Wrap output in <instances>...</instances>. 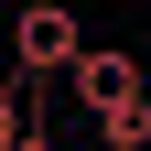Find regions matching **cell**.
<instances>
[{"instance_id": "1", "label": "cell", "mask_w": 151, "mask_h": 151, "mask_svg": "<svg viewBox=\"0 0 151 151\" xmlns=\"http://www.w3.org/2000/svg\"><path fill=\"white\" fill-rule=\"evenodd\" d=\"M76 54H86V22H76V0H22V11H11V65H22V86L65 76Z\"/></svg>"}, {"instance_id": "2", "label": "cell", "mask_w": 151, "mask_h": 151, "mask_svg": "<svg viewBox=\"0 0 151 151\" xmlns=\"http://www.w3.org/2000/svg\"><path fill=\"white\" fill-rule=\"evenodd\" d=\"M65 86L86 97V119H97V108H119V97H151V86H140V54H119V43H86V54L65 65Z\"/></svg>"}, {"instance_id": "5", "label": "cell", "mask_w": 151, "mask_h": 151, "mask_svg": "<svg viewBox=\"0 0 151 151\" xmlns=\"http://www.w3.org/2000/svg\"><path fill=\"white\" fill-rule=\"evenodd\" d=\"M22 151H65V140H54V129H22Z\"/></svg>"}, {"instance_id": "3", "label": "cell", "mask_w": 151, "mask_h": 151, "mask_svg": "<svg viewBox=\"0 0 151 151\" xmlns=\"http://www.w3.org/2000/svg\"><path fill=\"white\" fill-rule=\"evenodd\" d=\"M97 151H151V97H119V108H97Z\"/></svg>"}, {"instance_id": "4", "label": "cell", "mask_w": 151, "mask_h": 151, "mask_svg": "<svg viewBox=\"0 0 151 151\" xmlns=\"http://www.w3.org/2000/svg\"><path fill=\"white\" fill-rule=\"evenodd\" d=\"M22 129H32V108H22V86H0V151H22Z\"/></svg>"}]
</instances>
